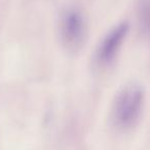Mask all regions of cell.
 Returning <instances> with one entry per match:
<instances>
[{
    "label": "cell",
    "mask_w": 150,
    "mask_h": 150,
    "mask_svg": "<svg viewBox=\"0 0 150 150\" xmlns=\"http://www.w3.org/2000/svg\"><path fill=\"white\" fill-rule=\"evenodd\" d=\"M145 103V91L138 83L125 86L114 99L112 121L118 129H129L137 125Z\"/></svg>",
    "instance_id": "6da1fadb"
},
{
    "label": "cell",
    "mask_w": 150,
    "mask_h": 150,
    "mask_svg": "<svg viewBox=\"0 0 150 150\" xmlns=\"http://www.w3.org/2000/svg\"><path fill=\"white\" fill-rule=\"evenodd\" d=\"M59 33L63 46L76 52L83 46L88 35V25L83 15L76 8H67L59 22Z\"/></svg>",
    "instance_id": "7a4b0ae2"
},
{
    "label": "cell",
    "mask_w": 150,
    "mask_h": 150,
    "mask_svg": "<svg viewBox=\"0 0 150 150\" xmlns=\"http://www.w3.org/2000/svg\"><path fill=\"white\" fill-rule=\"evenodd\" d=\"M129 28V23L122 22L108 32L97 48L95 54L97 65L107 66L114 60L119 48L122 45L123 40L125 39V36L127 35Z\"/></svg>",
    "instance_id": "3957f363"
},
{
    "label": "cell",
    "mask_w": 150,
    "mask_h": 150,
    "mask_svg": "<svg viewBox=\"0 0 150 150\" xmlns=\"http://www.w3.org/2000/svg\"><path fill=\"white\" fill-rule=\"evenodd\" d=\"M139 17L143 30L150 36V0H141Z\"/></svg>",
    "instance_id": "277c9868"
}]
</instances>
